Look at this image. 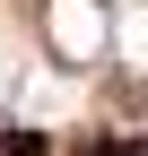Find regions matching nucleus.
Masks as SVG:
<instances>
[{"instance_id": "obj_2", "label": "nucleus", "mask_w": 148, "mask_h": 156, "mask_svg": "<svg viewBox=\"0 0 148 156\" xmlns=\"http://www.w3.org/2000/svg\"><path fill=\"white\" fill-rule=\"evenodd\" d=\"M87 156H148V139H96Z\"/></svg>"}, {"instance_id": "obj_1", "label": "nucleus", "mask_w": 148, "mask_h": 156, "mask_svg": "<svg viewBox=\"0 0 148 156\" xmlns=\"http://www.w3.org/2000/svg\"><path fill=\"white\" fill-rule=\"evenodd\" d=\"M0 156H52L44 130H17V122H0Z\"/></svg>"}]
</instances>
